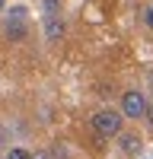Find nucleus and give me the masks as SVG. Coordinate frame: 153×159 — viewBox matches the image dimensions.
Returning a JSON list of instances; mask_svg holds the SVG:
<instances>
[{"label": "nucleus", "mask_w": 153, "mask_h": 159, "mask_svg": "<svg viewBox=\"0 0 153 159\" xmlns=\"http://www.w3.org/2000/svg\"><path fill=\"white\" fill-rule=\"evenodd\" d=\"M7 35L13 38V42H19V38H26V25H22V19H16V16H13V19L7 22Z\"/></svg>", "instance_id": "obj_4"}, {"label": "nucleus", "mask_w": 153, "mask_h": 159, "mask_svg": "<svg viewBox=\"0 0 153 159\" xmlns=\"http://www.w3.org/2000/svg\"><path fill=\"white\" fill-rule=\"evenodd\" d=\"M121 111H115V108H105V111H99L96 118H93V127H96V134L99 137H105V140H112V137H118L121 134Z\"/></svg>", "instance_id": "obj_1"}, {"label": "nucleus", "mask_w": 153, "mask_h": 159, "mask_svg": "<svg viewBox=\"0 0 153 159\" xmlns=\"http://www.w3.org/2000/svg\"><path fill=\"white\" fill-rule=\"evenodd\" d=\"M7 159H29V153H26V150H19V147H13V150L7 153Z\"/></svg>", "instance_id": "obj_7"}, {"label": "nucleus", "mask_w": 153, "mask_h": 159, "mask_svg": "<svg viewBox=\"0 0 153 159\" xmlns=\"http://www.w3.org/2000/svg\"><path fill=\"white\" fill-rule=\"evenodd\" d=\"M121 150H124L128 156H134V153L140 150V137H137V134H124V137H121Z\"/></svg>", "instance_id": "obj_5"}, {"label": "nucleus", "mask_w": 153, "mask_h": 159, "mask_svg": "<svg viewBox=\"0 0 153 159\" xmlns=\"http://www.w3.org/2000/svg\"><path fill=\"white\" fill-rule=\"evenodd\" d=\"M3 3H7V0H0V10H3Z\"/></svg>", "instance_id": "obj_11"}, {"label": "nucleus", "mask_w": 153, "mask_h": 159, "mask_svg": "<svg viewBox=\"0 0 153 159\" xmlns=\"http://www.w3.org/2000/svg\"><path fill=\"white\" fill-rule=\"evenodd\" d=\"M147 25H153V7L147 10Z\"/></svg>", "instance_id": "obj_9"}, {"label": "nucleus", "mask_w": 153, "mask_h": 159, "mask_svg": "<svg viewBox=\"0 0 153 159\" xmlns=\"http://www.w3.org/2000/svg\"><path fill=\"white\" fill-rule=\"evenodd\" d=\"M144 111H147L144 92H140V89H128L124 99H121V115L124 118H144Z\"/></svg>", "instance_id": "obj_2"}, {"label": "nucleus", "mask_w": 153, "mask_h": 159, "mask_svg": "<svg viewBox=\"0 0 153 159\" xmlns=\"http://www.w3.org/2000/svg\"><path fill=\"white\" fill-rule=\"evenodd\" d=\"M61 0H45V19H51V16H61Z\"/></svg>", "instance_id": "obj_6"}, {"label": "nucleus", "mask_w": 153, "mask_h": 159, "mask_svg": "<svg viewBox=\"0 0 153 159\" xmlns=\"http://www.w3.org/2000/svg\"><path fill=\"white\" fill-rule=\"evenodd\" d=\"M45 38H48V42H61V38H64V19L61 16L45 19Z\"/></svg>", "instance_id": "obj_3"}, {"label": "nucleus", "mask_w": 153, "mask_h": 159, "mask_svg": "<svg viewBox=\"0 0 153 159\" xmlns=\"http://www.w3.org/2000/svg\"><path fill=\"white\" fill-rule=\"evenodd\" d=\"M144 115H147V121H150V124H153V105H150V108H147V111H144Z\"/></svg>", "instance_id": "obj_8"}, {"label": "nucleus", "mask_w": 153, "mask_h": 159, "mask_svg": "<svg viewBox=\"0 0 153 159\" xmlns=\"http://www.w3.org/2000/svg\"><path fill=\"white\" fill-rule=\"evenodd\" d=\"M29 159H51L48 153H35V156H29Z\"/></svg>", "instance_id": "obj_10"}]
</instances>
